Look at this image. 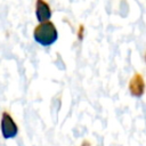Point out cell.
<instances>
[{
  "mask_svg": "<svg viewBox=\"0 0 146 146\" xmlns=\"http://www.w3.org/2000/svg\"><path fill=\"white\" fill-rule=\"evenodd\" d=\"M35 16L40 23L47 22L51 17V10L49 5L43 0H36L35 3Z\"/></svg>",
  "mask_w": 146,
  "mask_h": 146,
  "instance_id": "cell-3",
  "label": "cell"
},
{
  "mask_svg": "<svg viewBox=\"0 0 146 146\" xmlns=\"http://www.w3.org/2000/svg\"><path fill=\"white\" fill-rule=\"evenodd\" d=\"M1 133H2V137L5 139L14 138L18 133V128H17L15 121L13 120L10 114L7 113V112L2 113V117H1Z\"/></svg>",
  "mask_w": 146,
  "mask_h": 146,
  "instance_id": "cell-2",
  "label": "cell"
},
{
  "mask_svg": "<svg viewBox=\"0 0 146 146\" xmlns=\"http://www.w3.org/2000/svg\"><path fill=\"white\" fill-rule=\"evenodd\" d=\"M137 82H138V83H136L135 79L131 81L130 90H131L132 95H135V96H141L143 90H144V84H143V80H141V78H140V76L138 78V81H137Z\"/></svg>",
  "mask_w": 146,
  "mask_h": 146,
  "instance_id": "cell-4",
  "label": "cell"
},
{
  "mask_svg": "<svg viewBox=\"0 0 146 146\" xmlns=\"http://www.w3.org/2000/svg\"><path fill=\"white\" fill-rule=\"evenodd\" d=\"M33 38L41 46L48 47V46H51L52 43H55V41L58 38V33H57L56 26L51 22L47 21V22L40 23L38 26H35V29L33 31Z\"/></svg>",
  "mask_w": 146,
  "mask_h": 146,
  "instance_id": "cell-1",
  "label": "cell"
}]
</instances>
